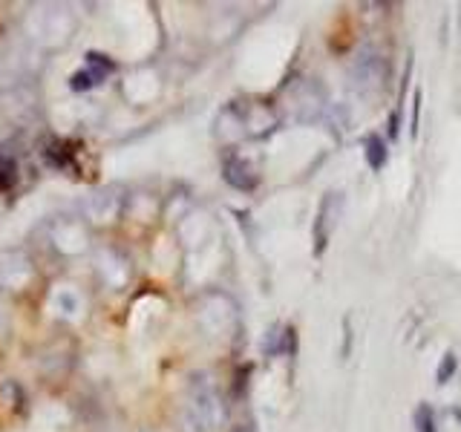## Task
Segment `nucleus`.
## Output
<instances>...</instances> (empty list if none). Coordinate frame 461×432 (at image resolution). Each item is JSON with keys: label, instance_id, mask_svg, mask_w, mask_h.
<instances>
[{"label": "nucleus", "instance_id": "3", "mask_svg": "<svg viewBox=\"0 0 461 432\" xmlns=\"http://www.w3.org/2000/svg\"><path fill=\"white\" fill-rule=\"evenodd\" d=\"M450 372H455V357H453V354H447V357H444V363H441V369H439V380L444 383Z\"/></svg>", "mask_w": 461, "mask_h": 432}, {"label": "nucleus", "instance_id": "2", "mask_svg": "<svg viewBox=\"0 0 461 432\" xmlns=\"http://www.w3.org/2000/svg\"><path fill=\"white\" fill-rule=\"evenodd\" d=\"M416 424H418V429L421 432H435L432 426V412H430V406H418V412H416Z\"/></svg>", "mask_w": 461, "mask_h": 432}, {"label": "nucleus", "instance_id": "1", "mask_svg": "<svg viewBox=\"0 0 461 432\" xmlns=\"http://www.w3.org/2000/svg\"><path fill=\"white\" fill-rule=\"evenodd\" d=\"M367 159L372 171H381L383 161H386V147H383V138L381 136H369L367 138Z\"/></svg>", "mask_w": 461, "mask_h": 432}]
</instances>
